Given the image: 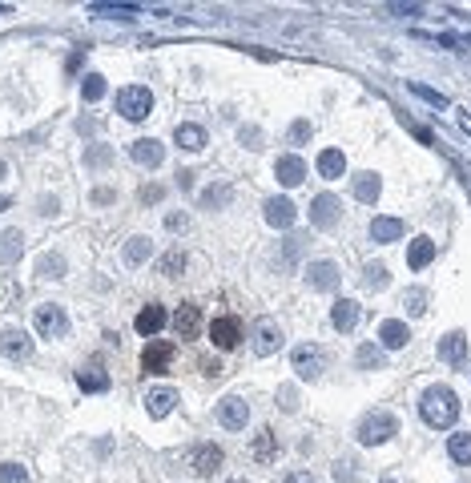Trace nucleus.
I'll return each mask as SVG.
<instances>
[{
  "mask_svg": "<svg viewBox=\"0 0 471 483\" xmlns=\"http://www.w3.org/2000/svg\"><path fill=\"white\" fill-rule=\"evenodd\" d=\"M250 455L258 463H274V455H278V443H274V431H258V439L250 443Z\"/></svg>",
  "mask_w": 471,
  "mask_h": 483,
  "instance_id": "72a5a7b5",
  "label": "nucleus"
},
{
  "mask_svg": "<svg viewBox=\"0 0 471 483\" xmlns=\"http://www.w3.org/2000/svg\"><path fill=\"white\" fill-rule=\"evenodd\" d=\"M314 166H318V173H323L326 181H338L343 173H347V158H343V149H323Z\"/></svg>",
  "mask_w": 471,
  "mask_h": 483,
  "instance_id": "393cba45",
  "label": "nucleus"
},
{
  "mask_svg": "<svg viewBox=\"0 0 471 483\" xmlns=\"http://www.w3.org/2000/svg\"><path fill=\"white\" fill-rule=\"evenodd\" d=\"M4 173H9V166H4V161H0V178H4Z\"/></svg>",
  "mask_w": 471,
  "mask_h": 483,
  "instance_id": "bf43d9fd",
  "label": "nucleus"
},
{
  "mask_svg": "<svg viewBox=\"0 0 471 483\" xmlns=\"http://www.w3.org/2000/svg\"><path fill=\"white\" fill-rule=\"evenodd\" d=\"M455 117H460V125H463V133L471 137V109H455Z\"/></svg>",
  "mask_w": 471,
  "mask_h": 483,
  "instance_id": "6e6d98bb",
  "label": "nucleus"
},
{
  "mask_svg": "<svg viewBox=\"0 0 471 483\" xmlns=\"http://www.w3.org/2000/svg\"><path fill=\"white\" fill-rule=\"evenodd\" d=\"M290 367H294V375H298L303 382H314L318 375H323L326 359H323V350L314 347V342H303V347L290 350Z\"/></svg>",
  "mask_w": 471,
  "mask_h": 483,
  "instance_id": "39448f33",
  "label": "nucleus"
},
{
  "mask_svg": "<svg viewBox=\"0 0 471 483\" xmlns=\"http://www.w3.org/2000/svg\"><path fill=\"white\" fill-rule=\"evenodd\" d=\"M0 355H9V359H29L33 355V338L24 335V330H0Z\"/></svg>",
  "mask_w": 471,
  "mask_h": 483,
  "instance_id": "f3484780",
  "label": "nucleus"
},
{
  "mask_svg": "<svg viewBox=\"0 0 471 483\" xmlns=\"http://www.w3.org/2000/svg\"><path fill=\"white\" fill-rule=\"evenodd\" d=\"M238 141L246 149H262V129L258 125H242V129H238Z\"/></svg>",
  "mask_w": 471,
  "mask_h": 483,
  "instance_id": "79ce46f5",
  "label": "nucleus"
},
{
  "mask_svg": "<svg viewBox=\"0 0 471 483\" xmlns=\"http://www.w3.org/2000/svg\"><path fill=\"white\" fill-rule=\"evenodd\" d=\"M210 342L218 350H234L238 342H242V322H238L234 315H218L210 322Z\"/></svg>",
  "mask_w": 471,
  "mask_h": 483,
  "instance_id": "423d86ee",
  "label": "nucleus"
},
{
  "mask_svg": "<svg viewBox=\"0 0 471 483\" xmlns=\"http://www.w3.org/2000/svg\"><path fill=\"white\" fill-rule=\"evenodd\" d=\"M77 382L85 395H97V391H109V375H105V367H81L77 371Z\"/></svg>",
  "mask_w": 471,
  "mask_h": 483,
  "instance_id": "7c9ffc66",
  "label": "nucleus"
},
{
  "mask_svg": "<svg viewBox=\"0 0 471 483\" xmlns=\"http://www.w3.org/2000/svg\"><path fill=\"white\" fill-rule=\"evenodd\" d=\"M222 463H226V455H222V447H218V443H202V447L193 451V472L202 475V479H210Z\"/></svg>",
  "mask_w": 471,
  "mask_h": 483,
  "instance_id": "a211bd4d",
  "label": "nucleus"
},
{
  "mask_svg": "<svg viewBox=\"0 0 471 483\" xmlns=\"http://www.w3.org/2000/svg\"><path fill=\"white\" fill-rule=\"evenodd\" d=\"M379 193H383V178H379V173H359V178H355V198H359V202L375 205V202H379Z\"/></svg>",
  "mask_w": 471,
  "mask_h": 483,
  "instance_id": "2f4dec72",
  "label": "nucleus"
},
{
  "mask_svg": "<svg viewBox=\"0 0 471 483\" xmlns=\"http://www.w3.org/2000/svg\"><path fill=\"white\" fill-rule=\"evenodd\" d=\"M161 198H166V190H161V185H153V181H149V185H141V202H146V205L161 202Z\"/></svg>",
  "mask_w": 471,
  "mask_h": 483,
  "instance_id": "09e8293b",
  "label": "nucleus"
},
{
  "mask_svg": "<svg viewBox=\"0 0 471 483\" xmlns=\"http://www.w3.org/2000/svg\"><path fill=\"white\" fill-rule=\"evenodd\" d=\"M36 274H41V278H61V274H65V258H61V254H45V258L36 262Z\"/></svg>",
  "mask_w": 471,
  "mask_h": 483,
  "instance_id": "e433bc0d",
  "label": "nucleus"
},
{
  "mask_svg": "<svg viewBox=\"0 0 471 483\" xmlns=\"http://www.w3.org/2000/svg\"><path fill=\"white\" fill-rule=\"evenodd\" d=\"M278 347H282V326L274 322V318H262V322H258V338H254V350H258V359L274 355Z\"/></svg>",
  "mask_w": 471,
  "mask_h": 483,
  "instance_id": "412c9836",
  "label": "nucleus"
},
{
  "mask_svg": "<svg viewBox=\"0 0 471 483\" xmlns=\"http://www.w3.org/2000/svg\"><path fill=\"white\" fill-rule=\"evenodd\" d=\"M439 359L451 362V367H460V362L467 359V335H463V330H451V335L439 338Z\"/></svg>",
  "mask_w": 471,
  "mask_h": 483,
  "instance_id": "aec40b11",
  "label": "nucleus"
},
{
  "mask_svg": "<svg viewBox=\"0 0 471 483\" xmlns=\"http://www.w3.org/2000/svg\"><path fill=\"white\" fill-rule=\"evenodd\" d=\"M105 89H109V85H105V77H101V73H89V77H85V81H81V97H85V101H101V97H105Z\"/></svg>",
  "mask_w": 471,
  "mask_h": 483,
  "instance_id": "c9c22d12",
  "label": "nucleus"
},
{
  "mask_svg": "<svg viewBox=\"0 0 471 483\" xmlns=\"http://www.w3.org/2000/svg\"><path fill=\"white\" fill-rule=\"evenodd\" d=\"M338 282H343V274H338L335 262H306V286L310 290H338Z\"/></svg>",
  "mask_w": 471,
  "mask_h": 483,
  "instance_id": "9d476101",
  "label": "nucleus"
},
{
  "mask_svg": "<svg viewBox=\"0 0 471 483\" xmlns=\"http://www.w3.org/2000/svg\"><path fill=\"white\" fill-rule=\"evenodd\" d=\"M36 335L41 338H65L69 335V315H65V306H56V302H45V306H36Z\"/></svg>",
  "mask_w": 471,
  "mask_h": 483,
  "instance_id": "20e7f679",
  "label": "nucleus"
},
{
  "mask_svg": "<svg viewBox=\"0 0 471 483\" xmlns=\"http://www.w3.org/2000/svg\"><path fill=\"white\" fill-rule=\"evenodd\" d=\"M286 483H318V479H314L310 472H290V475H286Z\"/></svg>",
  "mask_w": 471,
  "mask_h": 483,
  "instance_id": "5fc2aeb1",
  "label": "nucleus"
},
{
  "mask_svg": "<svg viewBox=\"0 0 471 483\" xmlns=\"http://www.w3.org/2000/svg\"><path fill=\"white\" fill-rule=\"evenodd\" d=\"M355 367H359V371H383V367H387V355H383L379 342H359V347H355Z\"/></svg>",
  "mask_w": 471,
  "mask_h": 483,
  "instance_id": "b1692460",
  "label": "nucleus"
},
{
  "mask_svg": "<svg viewBox=\"0 0 471 483\" xmlns=\"http://www.w3.org/2000/svg\"><path fill=\"white\" fill-rule=\"evenodd\" d=\"M359 322H363V310H359L355 302H350V298H338V302L330 306V326H335V330L350 335V330H355Z\"/></svg>",
  "mask_w": 471,
  "mask_h": 483,
  "instance_id": "4468645a",
  "label": "nucleus"
},
{
  "mask_svg": "<svg viewBox=\"0 0 471 483\" xmlns=\"http://www.w3.org/2000/svg\"><path fill=\"white\" fill-rule=\"evenodd\" d=\"M407 89L415 93V97H423V101L439 105V109H443V105H447V97H443V93H435V89H427V85H419V81H411V85H407Z\"/></svg>",
  "mask_w": 471,
  "mask_h": 483,
  "instance_id": "37998d69",
  "label": "nucleus"
},
{
  "mask_svg": "<svg viewBox=\"0 0 471 483\" xmlns=\"http://www.w3.org/2000/svg\"><path fill=\"white\" fill-rule=\"evenodd\" d=\"M363 282H367V290H383V286L391 282V270L379 266V262H370V266H367V278H363Z\"/></svg>",
  "mask_w": 471,
  "mask_h": 483,
  "instance_id": "4c0bfd02",
  "label": "nucleus"
},
{
  "mask_svg": "<svg viewBox=\"0 0 471 483\" xmlns=\"http://www.w3.org/2000/svg\"><path fill=\"white\" fill-rule=\"evenodd\" d=\"M109 161H113V149L109 146H89V149H85V166H109Z\"/></svg>",
  "mask_w": 471,
  "mask_h": 483,
  "instance_id": "ea45409f",
  "label": "nucleus"
},
{
  "mask_svg": "<svg viewBox=\"0 0 471 483\" xmlns=\"http://www.w3.org/2000/svg\"><path fill=\"white\" fill-rule=\"evenodd\" d=\"M89 12L101 16V21H137L141 4H109V0H97V4H89Z\"/></svg>",
  "mask_w": 471,
  "mask_h": 483,
  "instance_id": "5701e85b",
  "label": "nucleus"
},
{
  "mask_svg": "<svg viewBox=\"0 0 471 483\" xmlns=\"http://www.w3.org/2000/svg\"><path fill=\"white\" fill-rule=\"evenodd\" d=\"M431 258H435V242H431V238H415V242L407 246V266L411 270L431 266Z\"/></svg>",
  "mask_w": 471,
  "mask_h": 483,
  "instance_id": "c85d7f7f",
  "label": "nucleus"
},
{
  "mask_svg": "<svg viewBox=\"0 0 471 483\" xmlns=\"http://www.w3.org/2000/svg\"><path fill=\"white\" fill-rule=\"evenodd\" d=\"M166 225H169V230H186V225H190V214H169Z\"/></svg>",
  "mask_w": 471,
  "mask_h": 483,
  "instance_id": "3c124183",
  "label": "nucleus"
},
{
  "mask_svg": "<svg viewBox=\"0 0 471 483\" xmlns=\"http://www.w3.org/2000/svg\"><path fill=\"white\" fill-rule=\"evenodd\" d=\"M335 479H338V483H355V475H350V463H335Z\"/></svg>",
  "mask_w": 471,
  "mask_h": 483,
  "instance_id": "603ef678",
  "label": "nucleus"
},
{
  "mask_svg": "<svg viewBox=\"0 0 471 483\" xmlns=\"http://www.w3.org/2000/svg\"><path fill=\"white\" fill-rule=\"evenodd\" d=\"M274 178L282 181V185H303L306 181V161L298 158V153H286V158H278V166H274Z\"/></svg>",
  "mask_w": 471,
  "mask_h": 483,
  "instance_id": "dca6fc26",
  "label": "nucleus"
},
{
  "mask_svg": "<svg viewBox=\"0 0 471 483\" xmlns=\"http://www.w3.org/2000/svg\"><path fill=\"white\" fill-rule=\"evenodd\" d=\"M387 12H395V16H423V4H387Z\"/></svg>",
  "mask_w": 471,
  "mask_h": 483,
  "instance_id": "de8ad7c7",
  "label": "nucleus"
},
{
  "mask_svg": "<svg viewBox=\"0 0 471 483\" xmlns=\"http://www.w3.org/2000/svg\"><path fill=\"white\" fill-rule=\"evenodd\" d=\"M149 109H153V93L146 85H125L117 93V113H121L125 121H146Z\"/></svg>",
  "mask_w": 471,
  "mask_h": 483,
  "instance_id": "7ed1b4c3",
  "label": "nucleus"
},
{
  "mask_svg": "<svg viewBox=\"0 0 471 483\" xmlns=\"http://www.w3.org/2000/svg\"><path fill=\"white\" fill-rule=\"evenodd\" d=\"M166 322H169L166 306L149 302V306H141V315L133 318V330H137V335H161V326H166Z\"/></svg>",
  "mask_w": 471,
  "mask_h": 483,
  "instance_id": "2eb2a0df",
  "label": "nucleus"
},
{
  "mask_svg": "<svg viewBox=\"0 0 471 483\" xmlns=\"http://www.w3.org/2000/svg\"><path fill=\"white\" fill-rule=\"evenodd\" d=\"M230 198H234V190H230L226 181H213L210 190L198 198V205H202V210H222V205H230Z\"/></svg>",
  "mask_w": 471,
  "mask_h": 483,
  "instance_id": "473e14b6",
  "label": "nucleus"
},
{
  "mask_svg": "<svg viewBox=\"0 0 471 483\" xmlns=\"http://www.w3.org/2000/svg\"><path fill=\"white\" fill-rule=\"evenodd\" d=\"M173 330H178L181 338H198V330H202V306L181 302L178 315H173Z\"/></svg>",
  "mask_w": 471,
  "mask_h": 483,
  "instance_id": "6ab92c4d",
  "label": "nucleus"
},
{
  "mask_svg": "<svg viewBox=\"0 0 471 483\" xmlns=\"http://www.w3.org/2000/svg\"><path fill=\"white\" fill-rule=\"evenodd\" d=\"M190 185H193V173H190V169H181V173H178V190H190Z\"/></svg>",
  "mask_w": 471,
  "mask_h": 483,
  "instance_id": "4d7b16f0",
  "label": "nucleus"
},
{
  "mask_svg": "<svg viewBox=\"0 0 471 483\" xmlns=\"http://www.w3.org/2000/svg\"><path fill=\"white\" fill-rule=\"evenodd\" d=\"M181 270H186V254H181V250H169V254H161V274L178 278Z\"/></svg>",
  "mask_w": 471,
  "mask_h": 483,
  "instance_id": "58836bf2",
  "label": "nucleus"
},
{
  "mask_svg": "<svg viewBox=\"0 0 471 483\" xmlns=\"http://www.w3.org/2000/svg\"><path fill=\"white\" fill-rule=\"evenodd\" d=\"M447 455L455 463H471V435H467V431H460V435L447 439Z\"/></svg>",
  "mask_w": 471,
  "mask_h": 483,
  "instance_id": "f704fd0d",
  "label": "nucleus"
},
{
  "mask_svg": "<svg viewBox=\"0 0 471 483\" xmlns=\"http://www.w3.org/2000/svg\"><path fill=\"white\" fill-rule=\"evenodd\" d=\"M262 214H266V222L274 225V230H290L294 218H298V205H294L286 193H278V198H266V210H262Z\"/></svg>",
  "mask_w": 471,
  "mask_h": 483,
  "instance_id": "1a4fd4ad",
  "label": "nucleus"
},
{
  "mask_svg": "<svg viewBox=\"0 0 471 483\" xmlns=\"http://www.w3.org/2000/svg\"><path fill=\"white\" fill-rule=\"evenodd\" d=\"M173 141H178V149H186V153H202L206 149V129L202 125H178Z\"/></svg>",
  "mask_w": 471,
  "mask_h": 483,
  "instance_id": "a878e982",
  "label": "nucleus"
},
{
  "mask_svg": "<svg viewBox=\"0 0 471 483\" xmlns=\"http://www.w3.org/2000/svg\"><path fill=\"white\" fill-rule=\"evenodd\" d=\"M173 407H178V391H173V387H157V391L146 395V411H149V419H166Z\"/></svg>",
  "mask_w": 471,
  "mask_h": 483,
  "instance_id": "4be33fe9",
  "label": "nucleus"
},
{
  "mask_svg": "<svg viewBox=\"0 0 471 483\" xmlns=\"http://www.w3.org/2000/svg\"><path fill=\"white\" fill-rule=\"evenodd\" d=\"M21 254H24V234L21 230H4L0 234V262L12 266V262H21Z\"/></svg>",
  "mask_w": 471,
  "mask_h": 483,
  "instance_id": "c756f323",
  "label": "nucleus"
},
{
  "mask_svg": "<svg viewBox=\"0 0 471 483\" xmlns=\"http://www.w3.org/2000/svg\"><path fill=\"white\" fill-rule=\"evenodd\" d=\"M149 254H153V242H149L146 234L129 238V242H125V250H121L125 266H141V262H149Z\"/></svg>",
  "mask_w": 471,
  "mask_h": 483,
  "instance_id": "cd10ccee",
  "label": "nucleus"
},
{
  "mask_svg": "<svg viewBox=\"0 0 471 483\" xmlns=\"http://www.w3.org/2000/svg\"><path fill=\"white\" fill-rule=\"evenodd\" d=\"M411 342V326L399 322V318H383L379 322V347L383 350H403Z\"/></svg>",
  "mask_w": 471,
  "mask_h": 483,
  "instance_id": "ddd939ff",
  "label": "nucleus"
},
{
  "mask_svg": "<svg viewBox=\"0 0 471 483\" xmlns=\"http://www.w3.org/2000/svg\"><path fill=\"white\" fill-rule=\"evenodd\" d=\"M0 483H29V472L21 463H0Z\"/></svg>",
  "mask_w": 471,
  "mask_h": 483,
  "instance_id": "a19ab883",
  "label": "nucleus"
},
{
  "mask_svg": "<svg viewBox=\"0 0 471 483\" xmlns=\"http://www.w3.org/2000/svg\"><path fill=\"white\" fill-rule=\"evenodd\" d=\"M370 238H375L379 246L399 242V238H403V222H399V218H375V222H370Z\"/></svg>",
  "mask_w": 471,
  "mask_h": 483,
  "instance_id": "bb28decb",
  "label": "nucleus"
},
{
  "mask_svg": "<svg viewBox=\"0 0 471 483\" xmlns=\"http://www.w3.org/2000/svg\"><path fill=\"white\" fill-rule=\"evenodd\" d=\"M379 483H395V479H379Z\"/></svg>",
  "mask_w": 471,
  "mask_h": 483,
  "instance_id": "052dcab7",
  "label": "nucleus"
},
{
  "mask_svg": "<svg viewBox=\"0 0 471 483\" xmlns=\"http://www.w3.org/2000/svg\"><path fill=\"white\" fill-rule=\"evenodd\" d=\"M338 214H343V202H338L335 193H318L310 202V222L318 225V230H330V225L338 222Z\"/></svg>",
  "mask_w": 471,
  "mask_h": 483,
  "instance_id": "9b49d317",
  "label": "nucleus"
},
{
  "mask_svg": "<svg viewBox=\"0 0 471 483\" xmlns=\"http://www.w3.org/2000/svg\"><path fill=\"white\" fill-rule=\"evenodd\" d=\"M9 12H12V4H0V16H9Z\"/></svg>",
  "mask_w": 471,
  "mask_h": 483,
  "instance_id": "13d9d810",
  "label": "nucleus"
},
{
  "mask_svg": "<svg viewBox=\"0 0 471 483\" xmlns=\"http://www.w3.org/2000/svg\"><path fill=\"white\" fill-rule=\"evenodd\" d=\"M391 435H399V419L387 415V411H375V415H367L359 423V431H355V439H359L363 447H379V443H387Z\"/></svg>",
  "mask_w": 471,
  "mask_h": 483,
  "instance_id": "f03ea898",
  "label": "nucleus"
},
{
  "mask_svg": "<svg viewBox=\"0 0 471 483\" xmlns=\"http://www.w3.org/2000/svg\"><path fill=\"white\" fill-rule=\"evenodd\" d=\"M56 210H61V202H56V198H41V214H45V218H53Z\"/></svg>",
  "mask_w": 471,
  "mask_h": 483,
  "instance_id": "864d4df0",
  "label": "nucleus"
},
{
  "mask_svg": "<svg viewBox=\"0 0 471 483\" xmlns=\"http://www.w3.org/2000/svg\"><path fill=\"white\" fill-rule=\"evenodd\" d=\"M278 407L282 411H298V391L294 387H278Z\"/></svg>",
  "mask_w": 471,
  "mask_h": 483,
  "instance_id": "a18cd8bd",
  "label": "nucleus"
},
{
  "mask_svg": "<svg viewBox=\"0 0 471 483\" xmlns=\"http://www.w3.org/2000/svg\"><path fill=\"white\" fill-rule=\"evenodd\" d=\"M113 198H117V193H113L109 185H101V190H93V202H97V205H109Z\"/></svg>",
  "mask_w": 471,
  "mask_h": 483,
  "instance_id": "8fccbe9b",
  "label": "nucleus"
},
{
  "mask_svg": "<svg viewBox=\"0 0 471 483\" xmlns=\"http://www.w3.org/2000/svg\"><path fill=\"white\" fill-rule=\"evenodd\" d=\"M407 310H411V315H423V310H427V294L411 290V294H407Z\"/></svg>",
  "mask_w": 471,
  "mask_h": 483,
  "instance_id": "49530a36",
  "label": "nucleus"
},
{
  "mask_svg": "<svg viewBox=\"0 0 471 483\" xmlns=\"http://www.w3.org/2000/svg\"><path fill=\"white\" fill-rule=\"evenodd\" d=\"M286 137H290L294 146H306V141H310V121H294Z\"/></svg>",
  "mask_w": 471,
  "mask_h": 483,
  "instance_id": "c03bdc74",
  "label": "nucleus"
},
{
  "mask_svg": "<svg viewBox=\"0 0 471 483\" xmlns=\"http://www.w3.org/2000/svg\"><path fill=\"white\" fill-rule=\"evenodd\" d=\"M419 415L431 423V427H451L455 419H460V395L451 391V387H427L419 395Z\"/></svg>",
  "mask_w": 471,
  "mask_h": 483,
  "instance_id": "f257e3e1",
  "label": "nucleus"
},
{
  "mask_svg": "<svg viewBox=\"0 0 471 483\" xmlns=\"http://www.w3.org/2000/svg\"><path fill=\"white\" fill-rule=\"evenodd\" d=\"M129 158H133L137 166H146V169H157L161 161H166V146H161L157 137H137L133 146H129Z\"/></svg>",
  "mask_w": 471,
  "mask_h": 483,
  "instance_id": "f8f14e48",
  "label": "nucleus"
},
{
  "mask_svg": "<svg viewBox=\"0 0 471 483\" xmlns=\"http://www.w3.org/2000/svg\"><path fill=\"white\" fill-rule=\"evenodd\" d=\"M218 423H222L226 431H242L250 423V403L246 399H238V395L222 399V403H218Z\"/></svg>",
  "mask_w": 471,
  "mask_h": 483,
  "instance_id": "6e6552de",
  "label": "nucleus"
},
{
  "mask_svg": "<svg viewBox=\"0 0 471 483\" xmlns=\"http://www.w3.org/2000/svg\"><path fill=\"white\" fill-rule=\"evenodd\" d=\"M173 342H166V338H153L146 350H141V371L146 375H161V371H169V362H173Z\"/></svg>",
  "mask_w": 471,
  "mask_h": 483,
  "instance_id": "0eeeda50",
  "label": "nucleus"
}]
</instances>
